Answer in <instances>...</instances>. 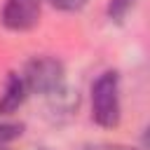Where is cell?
I'll list each match as a JSON object with an SVG mask.
<instances>
[{
  "label": "cell",
  "instance_id": "6da1fadb",
  "mask_svg": "<svg viewBox=\"0 0 150 150\" xmlns=\"http://www.w3.org/2000/svg\"><path fill=\"white\" fill-rule=\"evenodd\" d=\"M91 117L101 127L120 124V77L115 70H105L91 84Z\"/></svg>",
  "mask_w": 150,
  "mask_h": 150
},
{
  "label": "cell",
  "instance_id": "7a4b0ae2",
  "mask_svg": "<svg viewBox=\"0 0 150 150\" xmlns=\"http://www.w3.org/2000/svg\"><path fill=\"white\" fill-rule=\"evenodd\" d=\"M21 77L26 82V89L33 94L52 96L63 89V66L52 56H35L33 61H28Z\"/></svg>",
  "mask_w": 150,
  "mask_h": 150
},
{
  "label": "cell",
  "instance_id": "3957f363",
  "mask_svg": "<svg viewBox=\"0 0 150 150\" xmlns=\"http://www.w3.org/2000/svg\"><path fill=\"white\" fill-rule=\"evenodd\" d=\"M42 0H7L2 7V23L9 30H28L38 23Z\"/></svg>",
  "mask_w": 150,
  "mask_h": 150
},
{
  "label": "cell",
  "instance_id": "277c9868",
  "mask_svg": "<svg viewBox=\"0 0 150 150\" xmlns=\"http://www.w3.org/2000/svg\"><path fill=\"white\" fill-rule=\"evenodd\" d=\"M26 94H28V89H26L23 77L12 73V75L7 77L5 91H2V96H0V115H12V112L26 101Z\"/></svg>",
  "mask_w": 150,
  "mask_h": 150
},
{
  "label": "cell",
  "instance_id": "5b68a950",
  "mask_svg": "<svg viewBox=\"0 0 150 150\" xmlns=\"http://www.w3.org/2000/svg\"><path fill=\"white\" fill-rule=\"evenodd\" d=\"M134 2H136V0H110V5H108V14H110V19L122 21V19L127 16V12L134 7Z\"/></svg>",
  "mask_w": 150,
  "mask_h": 150
},
{
  "label": "cell",
  "instance_id": "8992f818",
  "mask_svg": "<svg viewBox=\"0 0 150 150\" xmlns=\"http://www.w3.org/2000/svg\"><path fill=\"white\" fill-rule=\"evenodd\" d=\"M21 124H14V122H0V145H5V143H9V141H14V138H19L21 136Z\"/></svg>",
  "mask_w": 150,
  "mask_h": 150
},
{
  "label": "cell",
  "instance_id": "52a82bcc",
  "mask_svg": "<svg viewBox=\"0 0 150 150\" xmlns=\"http://www.w3.org/2000/svg\"><path fill=\"white\" fill-rule=\"evenodd\" d=\"M49 2L61 12H77L80 7H84L87 0H49Z\"/></svg>",
  "mask_w": 150,
  "mask_h": 150
},
{
  "label": "cell",
  "instance_id": "ba28073f",
  "mask_svg": "<svg viewBox=\"0 0 150 150\" xmlns=\"http://www.w3.org/2000/svg\"><path fill=\"white\" fill-rule=\"evenodd\" d=\"M82 150H136V148L122 143H94V145H84Z\"/></svg>",
  "mask_w": 150,
  "mask_h": 150
}]
</instances>
